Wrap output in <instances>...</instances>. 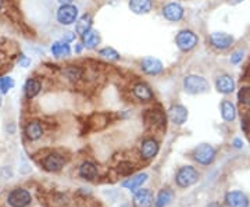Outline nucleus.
Instances as JSON below:
<instances>
[{
	"instance_id": "f257e3e1",
	"label": "nucleus",
	"mask_w": 250,
	"mask_h": 207,
	"mask_svg": "<svg viewBox=\"0 0 250 207\" xmlns=\"http://www.w3.org/2000/svg\"><path fill=\"white\" fill-rule=\"evenodd\" d=\"M197 181H199V172L192 166H184L175 174V184L181 189H188L193 186Z\"/></svg>"
},
{
	"instance_id": "f03ea898",
	"label": "nucleus",
	"mask_w": 250,
	"mask_h": 207,
	"mask_svg": "<svg viewBox=\"0 0 250 207\" xmlns=\"http://www.w3.org/2000/svg\"><path fill=\"white\" fill-rule=\"evenodd\" d=\"M184 89L190 95H203L210 89L208 81L200 75H187L184 78Z\"/></svg>"
},
{
	"instance_id": "7ed1b4c3",
	"label": "nucleus",
	"mask_w": 250,
	"mask_h": 207,
	"mask_svg": "<svg viewBox=\"0 0 250 207\" xmlns=\"http://www.w3.org/2000/svg\"><path fill=\"white\" fill-rule=\"evenodd\" d=\"M215 156H217L215 149L208 144H200L193 149V159L200 166L207 167V166L213 164L215 160Z\"/></svg>"
},
{
	"instance_id": "20e7f679",
	"label": "nucleus",
	"mask_w": 250,
	"mask_h": 207,
	"mask_svg": "<svg viewBox=\"0 0 250 207\" xmlns=\"http://www.w3.org/2000/svg\"><path fill=\"white\" fill-rule=\"evenodd\" d=\"M7 203L11 207H28L32 203V196L24 188H16L9 193Z\"/></svg>"
},
{
	"instance_id": "39448f33",
	"label": "nucleus",
	"mask_w": 250,
	"mask_h": 207,
	"mask_svg": "<svg viewBox=\"0 0 250 207\" xmlns=\"http://www.w3.org/2000/svg\"><path fill=\"white\" fill-rule=\"evenodd\" d=\"M197 42H199V38L196 34L192 31H188V29L178 32V35L175 38V43L182 52H189V50L195 49Z\"/></svg>"
},
{
	"instance_id": "423d86ee",
	"label": "nucleus",
	"mask_w": 250,
	"mask_h": 207,
	"mask_svg": "<svg viewBox=\"0 0 250 207\" xmlns=\"http://www.w3.org/2000/svg\"><path fill=\"white\" fill-rule=\"evenodd\" d=\"M78 18V9L72 4H64L57 11V21L62 25H71L77 22Z\"/></svg>"
},
{
	"instance_id": "0eeeda50",
	"label": "nucleus",
	"mask_w": 250,
	"mask_h": 207,
	"mask_svg": "<svg viewBox=\"0 0 250 207\" xmlns=\"http://www.w3.org/2000/svg\"><path fill=\"white\" fill-rule=\"evenodd\" d=\"M64 164H65V159L59 153L47 154L45 159L42 160V167L47 172L60 171L64 167Z\"/></svg>"
},
{
	"instance_id": "6e6552de",
	"label": "nucleus",
	"mask_w": 250,
	"mask_h": 207,
	"mask_svg": "<svg viewBox=\"0 0 250 207\" xmlns=\"http://www.w3.org/2000/svg\"><path fill=\"white\" fill-rule=\"evenodd\" d=\"M228 207H249V198L242 190H231L225 195Z\"/></svg>"
},
{
	"instance_id": "1a4fd4ad",
	"label": "nucleus",
	"mask_w": 250,
	"mask_h": 207,
	"mask_svg": "<svg viewBox=\"0 0 250 207\" xmlns=\"http://www.w3.org/2000/svg\"><path fill=\"white\" fill-rule=\"evenodd\" d=\"M210 42H211V45L214 46L215 49L225 50V49L232 46L235 39H233L232 35H229L227 32H214L210 36Z\"/></svg>"
},
{
	"instance_id": "9d476101",
	"label": "nucleus",
	"mask_w": 250,
	"mask_h": 207,
	"mask_svg": "<svg viewBox=\"0 0 250 207\" xmlns=\"http://www.w3.org/2000/svg\"><path fill=\"white\" fill-rule=\"evenodd\" d=\"M153 192L150 189H138L132 198L134 207H153Z\"/></svg>"
},
{
	"instance_id": "9b49d317",
	"label": "nucleus",
	"mask_w": 250,
	"mask_h": 207,
	"mask_svg": "<svg viewBox=\"0 0 250 207\" xmlns=\"http://www.w3.org/2000/svg\"><path fill=\"white\" fill-rule=\"evenodd\" d=\"M159 150H160L159 142L153 138H149V139L143 141L142 146H141V156L145 160H152L157 156Z\"/></svg>"
},
{
	"instance_id": "f8f14e48",
	"label": "nucleus",
	"mask_w": 250,
	"mask_h": 207,
	"mask_svg": "<svg viewBox=\"0 0 250 207\" xmlns=\"http://www.w3.org/2000/svg\"><path fill=\"white\" fill-rule=\"evenodd\" d=\"M142 70L145 74H147V75H159L163 72V63H161L159 59H156V57H145L142 60Z\"/></svg>"
},
{
	"instance_id": "ddd939ff",
	"label": "nucleus",
	"mask_w": 250,
	"mask_h": 207,
	"mask_svg": "<svg viewBox=\"0 0 250 207\" xmlns=\"http://www.w3.org/2000/svg\"><path fill=\"white\" fill-rule=\"evenodd\" d=\"M168 118L175 125H184L188 120V108L182 104H175L168 110Z\"/></svg>"
},
{
	"instance_id": "4468645a",
	"label": "nucleus",
	"mask_w": 250,
	"mask_h": 207,
	"mask_svg": "<svg viewBox=\"0 0 250 207\" xmlns=\"http://www.w3.org/2000/svg\"><path fill=\"white\" fill-rule=\"evenodd\" d=\"M145 120L154 129H161L166 125V114L161 110H149L145 116Z\"/></svg>"
},
{
	"instance_id": "2eb2a0df",
	"label": "nucleus",
	"mask_w": 250,
	"mask_h": 207,
	"mask_svg": "<svg viewBox=\"0 0 250 207\" xmlns=\"http://www.w3.org/2000/svg\"><path fill=\"white\" fill-rule=\"evenodd\" d=\"M215 89L218 90L220 93L223 95H229L235 90V81L231 75L228 74H224L220 75L217 80H215Z\"/></svg>"
},
{
	"instance_id": "dca6fc26",
	"label": "nucleus",
	"mask_w": 250,
	"mask_h": 207,
	"mask_svg": "<svg viewBox=\"0 0 250 207\" xmlns=\"http://www.w3.org/2000/svg\"><path fill=\"white\" fill-rule=\"evenodd\" d=\"M163 16L167 18L168 21L177 22L184 17V7L179 3H168L163 9Z\"/></svg>"
},
{
	"instance_id": "f3484780",
	"label": "nucleus",
	"mask_w": 250,
	"mask_h": 207,
	"mask_svg": "<svg viewBox=\"0 0 250 207\" xmlns=\"http://www.w3.org/2000/svg\"><path fill=\"white\" fill-rule=\"evenodd\" d=\"M78 174L82 180L85 181H93L96 177H98V167L96 164L92 162H83L81 164L80 170H78Z\"/></svg>"
},
{
	"instance_id": "a211bd4d",
	"label": "nucleus",
	"mask_w": 250,
	"mask_h": 207,
	"mask_svg": "<svg viewBox=\"0 0 250 207\" xmlns=\"http://www.w3.org/2000/svg\"><path fill=\"white\" fill-rule=\"evenodd\" d=\"M147 178H149V175H147L146 172H142V174L134 175V177H131V178H128V180L123 182V188L132 190V192H136V190L139 189L143 184L147 181Z\"/></svg>"
},
{
	"instance_id": "6ab92c4d",
	"label": "nucleus",
	"mask_w": 250,
	"mask_h": 207,
	"mask_svg": "<svg viewBox=\"0 0 250 207\" xmlns=\"http://www.w3.org/2000/svg\"><path fill=\"white\" fill-rule=\"evenodd\" d=\"M174 190L170 189V188H163V189L159 192L157 198L154 200V207H167L170 206L174 200Z\"/></svg>"
},
{
	"instance_id": "aec40b11",
	"label": "nucleus",
	"mask_w": 250,
	"mask_h": 207,
	"mask_svg": "<svg viewBox=\"0 0 250 207\" xmlns=\"http://www.w3.org/2000/svg\"><path fill=\"white\" fill-rule=\"evenodd\" d=\"M220 110H221V117H223L224 121H227V123L235 121V118H236V107H235V104H233L232 102L223 100Z\"/></svg>"
},
{
	"instance_id": "412c9836",
	"label": "nucleus",
	"mask_w": 250,
	"mask_h": 207,
	"mask_svg": "<svg viewBox=\"0 0 250 207\" xmlns=\"http://www.w3.org/2000/svg\"><path fill=\"white\" fill-rule=\"evenodd\" d=\"M129 7L135 14H147L153 7L152 0H129Z\"/></svg>"
},
{
	"instance_id": "4be33fe9",
	"label": "nucleus",
	"mask_w": 250,
	"mask_h": 207,
	"mask_svg": "<svg viewBox=\"0 0 250 207\" xmlns=\"http://www.w3.org/2000/svg\"><path fill=\"white\" fill-rule=\"evenodd\" d=\"M135 98L141 102H150L153 99L152 89L146 83H138L134 86Z\"/></svg>"
},
{
	"instance_id": "5701e85b",
	"label": "nucleus",
	"mask_w": 250,
	"mask_h": 207,
	"mask_svg": "<svg viewBox=\"0 0 250 207\" xmlns=\"http://www.w3.org/2000/svg\"><path fill=\"white\" fill-rule=\"evenodd\" d=\"M25 135L29 141H38L43 135V128L41 125V123H38V121L28 123V125L25 126Z\"/></svg>"
},
{
	"instance_id": "b1692460",
	"label": "nucleus",
	"mask_w": 250,
	"mask_h": 207,
	"mask_svg": "<svg viewBox=\"0 0 250 207\" xmlns=\"http://www.w3.org/2000/svg\"><path fill=\"white\" fill-rule=\"evenodd\" d=\"M90 28H92V17L89 14H85L77 21V25H75V31L77 34H80L81 36H83L86 32H89Z\"/></svg>"
},
{
	"instance_id": "393cba45",
	"label": "nucleus",
	"mask_w": 250,
	"mask_h": 207,
	"mask_svg": "<svg viewBox=\"0 0 250 207\" xmlns=\"http://www.w3.org/2000/svg\"><path fill=\"white\" fill-rule=\"evenodd\" d=\"M82 39H83V46L86 49H95L100 43V35H99V32L98 31H92V29L82 36Z\"/></svg>"
},
{
	"instance_id": "a878e982",
	"label": "nucleus",
	"mask_w": 250,
	"mask_h": 207,
	"mask_svg": "<svg viewBox=\"0 0 250 207\" xmlns=\"http://www.w3.org/2000/svg\"><path fill=\"white\" fill-rule=\"evenodd\" d=\"M52 53L56 57H67L71 53V49H70V45L67 42H64V41L54 42L53 45H52Z\"/></svg>"
},
{
	"instance_id": "bb28decb",
	"label": "nucleus",
	"mask_w": 250,
	"mask_h": 207,
	"mask_svg": "<svg viewBox=\"0 0 250 207\" xmlns=\"http://www.w3.org/2000/svg\"><path fill=\"white\" fill-rule=\"evenodd\" d=\"M24 89H25V95H27L28 99H32L41 92L42 85H41V82L38 81V80H28Z\"/></svg>"
},
{
	"instance_id": "cd10ccee",
	"label": "nucleus",
	"mask_w": 250,
	"mask_h": 207,
	"mask_svg": "<svg viewBox=\"0 0 250 207\" xmlns=\"http://www.w3.org/2000/svg\"><path fill=\"white\" fill-rule=\"evenodd\" d=\"M135 171V166L131 162H121L117 166V172L121 177H131Z\"/></svg>"
},
{
	"instance_id": "c85d7f7f",
	"label": "nucleus",
	"mask_w": 250,
	"mask_h": 207,
	"mask_svg": "<svg viewBox=\"0 0 250 207\" xmlns=\"http://www.w3.org/2000/svg\"><path fill=\"white\" fill-rule=\"evenodd\" d=\"M99 54L102 56V57H104V59H107V60H111V62H117V60H120V53L117 52L116 49H113V47H104V49H102Z\"/></svg>"
},
{
	"instance_id": "c756f323",
	"label": "nucleus",
	"mask_w": 250,
	"mask_h": 207,
	"mask_svg": "<svg viewBox=\"0 0 250 207\" xmlns=\"http://www.w3.org/2000/svg\"><path fill=\"white\" fill-rule=\"evenodd\" d=\"M238 100L245 106H250V86H242L238 92Z\"/></svg>"
},
{
	"instance_id": "7c9ffc66",
	"label": "nucleus",
	"mask_w": 250,
	"mask_h": 207,
	"mask_svg": "<svg viewBox=\"0 0 250 207\" xmlns=\"http://www.w3.org/2000/svg\"><path fill=\"white\" fill-rule=\"evenodd\" d=\"M13 86H14L13 78H10V77H3V78H0V93H7Z\"/></svg>"
},
{
	"instance_id": "2f4dec72",
	"label": "nucleus",
	"mask_w": 250,
	"mask_h": 207,
	"mask_svg": "<svg viewBox=\"0 0 250 207\" xmlns=\"http://www.w3.org/2000/svg\"><path fill=\"white\" fill-rule=\"evenodd\" d=\"M81 75H82V71H81L80 68H77V67H70V68L67 70V77H68L70 80H72V81L81 78Z\"/></svg>"
},
{
	"instance_id": "473e14b6",
	"label": "nucleus",
	"mask_w": 250,
	"mask_h": 207,
	"mask_svg": "<svg viewBox=\"0 0 250 207\" xmlns=\"http://www.w3.org/2000/svg\"><path fill=\"white\" fill-rule=\"evenodd\" d=\"M243 56H245V52L243 50H236V52H233L232 56H231V63L232 64H239L243 60Z\"/></svg>"
},
{
	"instance_id": "72a5a7b5",
	"label": "nucleus",
	"mask_w": 250,
	"mask_h": 207,
	"mask_svg": "<svg viewBox=\"0 0 250 207\" xmlns=\"http://www.w3.org/2000/svg\"><path fill=\"white\" fill-rule=\"evenodd\" d=\"M18 63L21 67H28L29 64H31V59H28L25 54H20V57H18Z\"/></svg>"
},
{
	"instance_id": "f704fd0d",
	"label": "nucleus",
	"mask_w": 250,
	"mask_h": 207,
	"mask_svg": "<svg viewBox=\"0 0 250 207\" xmlns=\"http://www.w3.org/2000/svg\"><path fill=\"white\" fill-rule=\"evenodd\" d=\"M74 39H75V34H72V32H65L64 36H62V41L67 42V43H68V42H72Z\"/></svg>"
},
{
	"instance_id": "c9c22d12",
	"label": "nucleus",
	"mask_w": 250,
	"mask_h": 207,
	"mask_svg": "<svg viewBox=\"0 0 250 207\" xmlns=\"http://www.w3.org/2000/svg\"><path fill=\"white\" fill-rule=\"evenodd\" d=\"M233 146H235L236 149H241L242 146H243V141H242V139H239V138L233 139Z\"/></svg>"
},
{
	"instance_id": "e433bc0d",
	"label": "nucleus",
	"mask_w": 250,
	"mask_h": 207,
	"mask_svg": "<svg viewBox=\"0 0 250 207\" xmlns=\"http://www.w3.org/2000/svg\"><path fill=\"white\" fill-rule=\"evenodd\" d=\"M206 207H224L221 203H218V202H211V203H208Z\"/></svg>"
},
{
	"instance_id": "4c0bfd02",
	"label": "nucleus",
	"mask_w": 250,
	"mask_h": 207,
	"mask_svg": "<svg viewBox=\"0 0 250 207\" xmlns=\"http://www.w3.org/2000/svg\"><path fill=\"white\" fill-rule=\"evenodd\" d=\"M59 1L62 3V6H64V4H71L72 3V0H59Z\"/></svg>"
},
{
	"instance_id": "58836bf2",
	"label": "nucleus",
	"mask_w": 250,
	"mask_h": 207,
	"mask_svg": "<svg viewBox=\"0 0 250 207\" xmlns=\"http://www.w3.org/2000/svg\"><path fill=\"white\" fill-rule=\"evenodd\" d=\"M232 4H239V3H242V1H245V0H229Z\"/></svg>"
},
{
	"instance_id": "ea45409f",
	"label": "nucleus",
	"mask_w": 250,
	"mask_h": 207,
	"mask_svg": "<svg viewBox=\"0 0 250 207\" xmlns=\"http://www.w3.org/2000/svg\"><path fill=\"white\" fill-rule=\"evenodd\" d=\"M1 6H3V0H0V9H1Z\"/></svg>"
},
{
	"instance_id": "a19ab883",
	"label": "nucleus",
	"mask_w": 250,
	"mask_h": 207,
	"mask_svg": "<svg viewBox=\"0 0 250 207\" xmlns=\"http://www.w3.org/2000/svg\"><path fill=\"white\" fill-rule=\"evenodd\" d=\"M0 106H1V100H0Z\"/></svg>"
}]
</instances>
